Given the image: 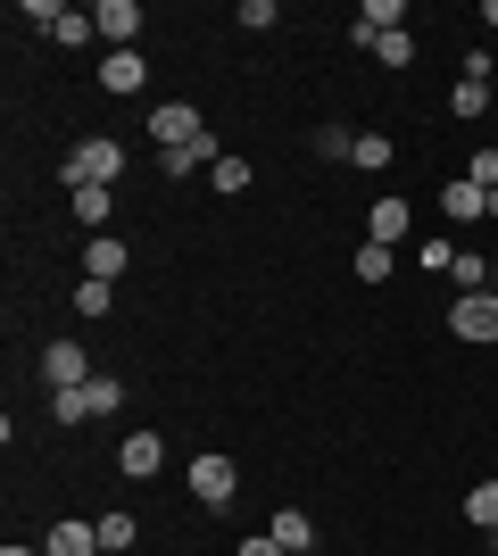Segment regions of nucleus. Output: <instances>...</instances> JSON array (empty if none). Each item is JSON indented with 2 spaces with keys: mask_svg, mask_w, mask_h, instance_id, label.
<instances>
[{
  "mask_svg": "<svg viewBox=\"0 0 498 556\" xmlns=\"http://www.w3.org/2000/svg\"><path fill=\"white\" fill-rule=\"evenodd\" d=\"M117 166H125V150L108 134H92V141H75V150H67L59 175H67V191H84V184H117Z\"/></svg>",
  "mask_w": 498,
  "mask_h": 556,
  "instance_id": "f257e3e1",
  "label": "nucleus"
},
{
  "mask_svg": "<svg viewBox=\"0 0 498 556\" xmlns=\"http://www.w3.org/2000/svg\"><path fill=\"white\" fill-rule=\"evenodd\" d=\"M449 332H457V341H474V349H498V291H457Z\"/></svg>",
  "mask_w": 498,
  "mask_h": 556,
  "instance_id": "f03ea898",
  "label": "nucleus"
},
{
  "mask_svg": "<svg viewBox=\"0 0 498 556\" xmlns=\"http://www.w3.org/2000/svg\"><path fill=\"white\" fill-rule=\"evenodd\" d=\"M200 134H208V125H200L191 100H158V109H150V141H158V159H166V150H191Z\"/></svg>",
  "mask_w": 498,
  "mask_h": 556,
  "instance_id": "7ed1b4c3",
  "label": "nucleus"
},
{
  "mask_svg": "<svg viewBox=\"0 0 498 556\" xmlns=\"http://www.w3.org/2000/svg\"><path fill=\"white\" fill-rule=\"evenodd\" d=\"M233 490H241V473H233V457H191V498L200 507H233Z\"/></svg>",
  "mask_w": 498,
  "mask_h": 556,
  "instance_id": "20e7f679",
  "label": "nucleus"
},
{
  "mask_svg": "<svg viewBox=\"0 0 498 556\" xmlns=\"http://www.w3.org/2000/svg\"><path fill=\"white\" fill-rule=\"evenodd\" d=\"M92 374H100V366H92L75 341H50V349H42V382H50V391H84Z\"/></svg>",
  "mask_w": 498,
  "mask_h": 556,
  "instance_id": "39448f33",
  "label": "nucleus"
},
{
  "mask_svg": "<svg viewBox=\"0 0 498 556\" xmlns=\"http://www.w3.org/2000/svg\"><path fill=\"white\" fill-rule=\"evenodd\" d=\"M407 232H416V208H407L399 191H391V200H374V208H366V241H382V250H399Z\"/></svg>",
  "mask_w": 498,
  "mask_h": 556,
  "instance_id": "423d86ee",
  "label": "nucleus"
},
{
  "mask_svg": "<svg viewBox=\"0 0 498 556\" xmlns=\"http://www.w3.org/2000/svg\"><path fill=\"white\" fill-rule=\"evenodd\" d=\"M150 84V67H142V50H108V59H100V92L108 100H125V92H142Z\"/></svg>",
  "mask_w": 498,
  "mask_h": 556,
  "instance_id": "0eeeda50",
  "label": "nucleus"
},
{
  "mask_svg": "<svg viewBox=\"0 0 498 556\" xmlns=\"http://www.w3.org/2000/svg\"><path fill=\"white\" fill-rule=\"evenodd\" d=\"M92 25H100V42L133 50V34H142V9H133V0H100V9H92Z\"/></svg>",
  "mask_w": 498,
  "mask_h": 556,
  "instance_id": "6e6552de",
  "label": "nucleus"
},
{
  "mask_svg": "<svg viewBox=\"0 0 498 556\" xmlns=\"http://www.w3.org/2000/svg\"><path fill=\"white\" fill-rule=\"evenodd\" d=\"M117 465H125V473H133V482H150V473H158V465H166V441H158V432H125Z\"/></svg>",
  "mask_w": 498,
  "mask_h": 556,
  "instance_id": "1a4fd4ad",
  "label": "nucleus"
},
{
  "mask_svg": "<svg viewBox=\"0 0 498 556\" xmlns=\"http://www.w3.org/2000/svg\"><path fill=\"white\" fill-rule=\"evenodd\" d=\"M84 275H92V282L125 275V241H117V232H92V241H84Z\"/></svg>",
  "mask_w": 498,
  "mask_h": 556,
  "instance_id": "9d476101",
  "label": "nucleus"
},
{
  "mask_svg": "<svg viewBox=\"0 0 498 556\" xmlns=\"http://www.w3.org/2000/svg\"><path fill=\"white\" fill-rule=\"evenodd\" d=\"M440 216H457V225H482V216H490V191H482V184H465V175H457V184L440 191Z\"/></svg>",
  "mask_w": 498,
  "mask_h": 556,
  "instance_id": "9b49d317",
  "label": "nucleus"
},
{
  "mask_svg": "<svg viewBox=\"0 0 498 556\" xmlns=\"http://www.w3.org/2000/svg\"><path fill=\"white\" fill-rule=\"evenodd\" d=\"M42 556H100V523H50Z\"/></svg>",
  "mask_w": 498,
  "mask_h": 556,
  "instance_id": "f8f14e48",
  "label": "nucleus"
},
{
  "mask_svg": "<svg viewBox=\"0 0 498 556\" xmlns=\"http://www.w3.org/2000/svg\"><path fill=\"white\" fill-rule=\"evenodd\" d=\"M266 532L283 540V556H299V548H308V540H316V523H308V515H299V507H274V523H266Z\"/></svg>",
  "mask_w": 498,
  "mask_h": 556,
  "instance_id": "ddd939ff",
  "label": "nucleus"
},
{
  "mask_svg": "<svg viewBox=\"0 0 498 556\" xmlns=\"http://www.w3.org/2000/svg\"><path fill=\"white\" fill-rule=\"evenodd\" d=\"M108 208H117V200H108V184H84V191H75V225H84V232L108 225Z\"/></svg>",
  "mask_w": 498,
  "mask_h": 556,
  "instance_id": "4468645a",
  "label": "nucleus"
},
{
  "mask_svg": "<svg viewBox=\"0 0 498 556\" xmlns=\"http://www.w3.org/2000/svg\"><path fill=\"white\" fill-rule=\"evenodd\" d=\"M84 407H92V416H117V407H125V382H117V374H92V382H84Z\"/></svg>",
  "mask_w": 498,
  "mask_h": 556,
  "instance_id": "2eb2a0df",
  "label": "nucleus"
},
{
  "mask_svg": "<svg viewBox=\"0 0 498 556\" xmlns=\"http://www.w3.org/2000/svg\"><path fill=\"white\" fill-rule=\"evenodd\" d=\"M391 159H399V150H391V134H357V150H349V166H366V175H382Z\"/></svg>",
  "mask_w": 498,
  "mask_h": 556,
  "instance_id": "dca6fc26",
  "label": "nucleus"
},
{
  "mask_svg": "<svg viewBox=\"0 0 498 556\" xmlns=\"http://www.w3.org/2000/svg\"><path fill=\"white\" fill-rule=\"evenodd\" d=\"M465 523H474V532H498V482L465 490Z\"/></svg>",
  "mask_w": 498,
  "mask_h": 556,
  "instance_id": "f3484780",
  "label": "nucleus"
},
{
  "mask_svg": "<svg viewBox=\"0 0 498 556\" xmlns=\"http://www.w3.org/2000/svg\"><path fill=\"white\" fill-rule=\"evenodd\" d=\"M374 59L382 67H416V34H407V25L399 34H374Z\"/></svg>",
  "mask_w": 498,
  "mask_h": 556,
  "instance_id": "a211bd4d",
  "label": "nucleus"
},
{
  "mask_svg": "<svg viewBox=\"0 0 498 556\" xmlns=\"http://www.w3.org/2000/svg\"><path fill=\"white\" fill-rule=\"evenodd\" d=\"M100 25H92V9H67V17H59V34H50V42H67V50H84L92 42Z\"/></svg>",
  "mask_w": 498,
  "mask_h": 556,
  "instance_id": "6ab92c4d",
  "label": "nucleus"
},
{
  "mask_svg": "<svg viewBox=\"0 0 498 556\" xmlns=\"http://www.w3.org/2000/svg\"><path fill=\"white\" fill-rule=\"evenodd\" d=\"M133 540H142V532H133V515H125V507L100 515V548H133Z\"/></svg>",
  "mask_w": 498,
  "mask_h": 556,
  "instance_id": "aec40b11",
  "label": "nucleus"
},
{
  "mask_svg": "<svg viewBox=\"0 0 498 556\" xmlns=\"http://www.w3.org/2000/svg\"><path fill=\"white\" fill-rule=\"evenodd\" d=\"M482 109H490V84H457L449 92V116H465V125H474Z\"/></svg>",
  "mask_w": 498,
  "mask_h": 556,
  "instance_id": "412c9836",
  "label": "nucleus"
},
{
  "mask_svg": "<svg viewBox=\"0 0 498 556\" xmlns=\"http://www.w3.org/2000/svg\"><path fill=\"white\" fill-rule=\"evenodd\" d=\"M357 282H391V250H382V241L357 250Z\"/></svg>",
  "mask_w": 498,
  "mask_h": 556,
  "instance_id": "4be33fe9",
  "label": "nucleus"
},
{
  "mask_svg": "<svg viewBox=\"0 0 498 556\" xmlns=\"http://www.w3.org/2000/svg\"><path fill=\"white\" fill-rule=\"evenodd\" d=\"M108 300H117V291H108V282H92V275L75 282V307H84V316H108Z\"/></svg>",
  "mask_w": 498,
  "mask_h": 556,
  "instance_id": "5701e85b",
  "label": "nucleus"
},
{
  "mask_svg": "<svg viewBox=\"0 0 498 556\" xmlns=\"http://www.w3.org/2000/svg\"><path fill=\"white\" fill-rule=\"evenodd\" d=\"M17 17L42 25V34H59V17H67V9H59V0H17Z\"/></svg>",
  "mask_w": 498,
  "mask_h": 556,
  "instance_id": "b1692460",
  "label": "nucleus"
},
{
  "mask_svg": "<svg viewBox=\"0 0 498 556\" xmlns=\"http://www.w3.org/2000/svg\"><path fill=\"white\" fill-rule=\"evenodd\" d=\"M216 191L233 200V191H250V159H216Z\"/></svg>",
  "mask_w": 498,
  "mask_h": 556,
  "instance_id": "393cba45",
  "label": "nucleus"
},
{
  "mask_svg": "<svg viewBox=\"0 0 498 556\" xmlns=\"http://www.w3.org/2000/svg\"><path fill=\"white\" fill-rule=\"evenodd\" d=\"M92 407H84V391H50V424H84Z\"/></svg>",
  "mask_w": 498,
  "mask_h": 556,
  "instance_id": "a878e982",
  "label": "nucleus"
},
{
  "mask_svg": "<svg viewBox=\"0 0 498 556\" xmlns=\"http://www.w3.org/2000/svg\"><path fill=\"white\" fill-rule=\"evenodd\" d=\"M465 184H482V191H498V150H474V159H465Z\"/></svg>",
  "mask_w": 498,
  "mask_h": 556,
  "instance_id": "bb28decb",
  "label": "nucleus"
},
{
  "mask_svg": "<svg viewBox=\"0 0 498 556\" xmlns=\"http://www.w3.org/2000/svg\"><path fill=\"white\" fill-rule=\"evenodd\" d=\"M416 266H424V275H449L457 250H449V241H424V250H416Z\"/></svg>",
  "mask_w": 498,
  "mask_h": 556,
  "instance_id": "cd10ccee",
  "label": "nucleus"
},
{
  "mask_svg": "<svg viewBox=\"0 0 498 556\" xmlns=\"http://www.w3.org/2000/svg\"><path fill=\"white\" fill-rule=\"evenodd\" d=\"M316 150H324V159H349L357 141H349V134H341V125H316Z\"/></svg>",
  "mask_w": 498,
  "mask_h": 556,
  "instance_id": "c85d7f7f",
  "label": "nucleus"
},
{
  "mask_svg": "<svg viewBox=\"0 0 498 556\" xmlns=\"http://www.w3.org/2000/svg\"><path fill=\"white\" fill-rule=\"evenodd\" d=\"M233 556H283V540H274V532H258V540H241Z\"/></svg>",
  "mask_w": 498,
  "mask_h": 556,
  "instance_id": "c756f323",
  "label": "nucleus"
},
{
  "mask_svg": "<svg viewBox=\"0 0 498 556\" xmlns=\"http://www.w3.org/2000/svg\"><path fill=\"white\" fill-rule=\"evenodd\" d=\"M482 25H498V0H490V9H482Z\"/></svg>",
  "mask_w": 498,
  "mask_h": 556,
  "instance_id": "7c9ffc66",
  "label": "nucleus"
},
{
  "mask_svg": "<svg viewBox=\"0 0 498 556\" xmlns=\"http://www.w3.org/2000/svg\"><path fill=\"white\" fill-rule=\"evenodd\" d=\"M0 556H42V548H0Z\"/></svg>",
  "mask_w": 498,
  "mask_h": 556,
  "instance_id": "2f4dec72",
  "label": "nucleus"
},
{
  "mask_svg": "<svg viewBox=\"0 0 498 556\" xmlns=\"http://www.w3.org/2000/svg\"><path fill=\"white\" fill-rule=\"evenodd\" d=\"M490 225H498V191H490Z\"/></svg>",
  "mask_w": 498,
  "mask_h": 556,
  "instance_id": "473e14b6",
  "label": "nucleus"
},
{
  "mask_svg": "<svg viewBox=\"0 0 498 556\" xmlns=\"http://www.w3.org/2000/svg\"><path fill=\"white\" fill-rule=\"evenodd\" d=\"M299 556H308V548H299Z\"/></svg>",
  "mask_w": 498,
  "mask_h": 556,
  "instance_id": "72a5a7b5",
  "label": "nucleus"
}]
</instances>
